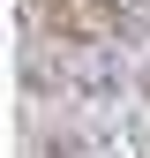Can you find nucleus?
<instances>
[{
  "instance_id": "1",
  "label": "nucleus",
  "mask_w": 150,
  "mask_h": 158,
  "mask_svg": "<svg viewBox=\"0 0 150 158\" xmlns=\"http://www.w3.org/2000/svg\"><path fill=\"white\" fill-rule=\"evenodd\" d=\"M30 15H38V23H45L53 38H68V45H83V15H75V0H30Z\"/></svg>"
},
{
  "instance_id": "2",
  "label": "nucleus",
  "mask_w": 150,
  "mask_h": 158,
  "mask_svg": "<svg viewBox=\"0 0 150 158\" xmlns=\"http://www.w3.org/2000/svg\"><path fill=\"white\" fill-rule=\"evenodd\" d=\"M135 15H143V23H150V0H143V8H135Z\"/></svg>"
},
{
  "instance_id": "3",
  "label": "nucleus",
  "mask_w": 150,
  "mask_h": 158,
  "mask_svg": "<svg viewBox=\"0 0 150 158\" xmlns=\"http://www.w3.org/2000/svg\"><path fill=\"white\" fill-rule=\"evenodd\" d=\"M143 90H150V83H143Z\"/></svg>"
}]
</instances>
